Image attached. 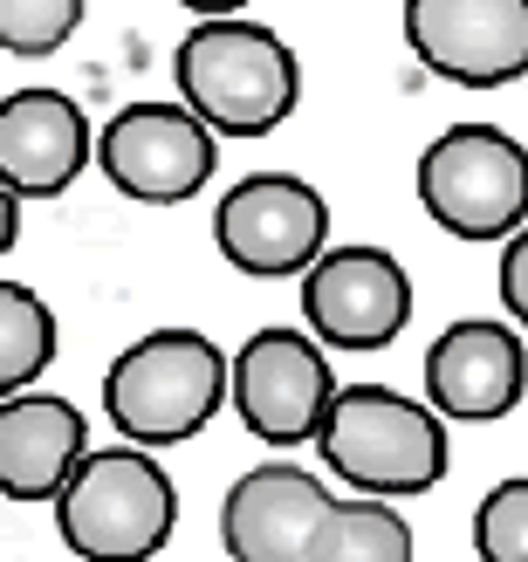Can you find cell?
<instances>
[{"label":"cell","instance_id":"cell-9","mask_svg":"<svg viewBox=\"0 0 528 562\" xmlns=\"http://www.w3.org/2000/svg\"><path fill=\"white\" fill-rule=\"evenodd\" d=\"M302 323L323 350H384L412 323V274L392 247L344 240L302 268Z\"/></svg>","mask_w":528,"mask_h":562},{"label":"cell","instance_id":"cell-21","mask_svg":"<svg viewBox=\"0 0 528 562\" xmlns=\"http://www.w3.org/2000/svg\"><path fill=\"white\" fill-rule=\"evenodd\" d=\"M172 8H186V14L213 21V14H240V8H255V0H172Z\"/></svg>","mask_w":528,"mask_h":562},{"label":"cell","instance_id":"cell-6","mask_svg":"<svg viewBox=\"0 0 528 562\" xmlns=\"http://www.w3.org/2000/svg\"><path fill=\"white\" fill-rule=\"evenodd\" d=\"M97 172L137 206H186L220 172V137L186 103H124L97 131Z\"/></svg>","mask_w":528,"mask_h":562},{"label":"cell","instance_id":"cell-19","mask_svg":"<svg viewBox=\"0 0 528 562\" xmlns=\"http://www.w3.org/2000/svg\"><path fill=\"white\" fill-rule=\"evenodd\" d=\"M494 281H502V308H508V323L528 329V220L502 240V274H494Z\"/></svg>","mask_w":528,"mask_h":562},{"label":"cell","instance_id":"cell-20","mask_svg":"<svg viewBox=\"0 0 528 562\" xmlns=\"http://www.w3.org/2000/svg\"><path fill=\"white\" fill-rule=\"evenodd\" d=\"M14 240H21V200H14L8 186H0V261L14 255Z\"/></svg>","mask_w":528,"mask_h":562},{"label":"cell","instance_id":"cell-1","mask_svg":"<svg viewBox=\"0 0 528 562\" xmlns=\"http://www.w3.org/2000/svg\"><path fill=\"white\" fill-rule=\"evenodd\" d=\"M179 103L213 137H268L295 117L302 103V63L268 21L213 14L192 21L186 42L172 48Z\"/></svg>","mask_w":528,"mask_h":562},{"label":"cell","instance_id":"cell-8","mask_svg":"<svg viewBox=\"0 0 528 562\" xmlns=\"http://www.w3.org/2000/svg\"><path fill=\"white\" fill-rule=\"evenodd\" d=\"M337 398L329 350L302 329H255L227 363V405L261 446H316L323 412Z\"/></svg>","mask_w":528,"mask_h":562},{"label":"cell","instance_id":"cell-2","mask_svg":"<svg viewBox=\"0 0 528 562\" xmlns=\"http://www.w3.org/2000/svg\"><path fill=\"white\" fill-rule=\"evenodd\" d=\"M316 446H323V467L344 487L378 494V501L432 494L453 467L447 418L426 398H405L392 384H337Z\"/></svg>","mask_w":528,"mask_h":562},{"label":"cell","instance_id":"cell-4","mask_svg":"<svg viewBox=\"0 0 528 562\" xmlns=\"http://www.w3.org/2000/svg\"><path fill=\"white\" fill-rule=\"evenodd\" d=\"M55 528L76 562H151L179 528V487L151 446H90L55 494Z\"/></svg>","mask_w":528,"mask_h":562},{"label":"cell","instance_id":"cell-15","mask_svg":"<svg viewBox=\"0 0 528 562\" xmlns=\"http://www.w3.org/2000/svg\"><path fill=\"white\" fill-rule=\"evenodd\" d=\"M310 562H412V521L378 494L329 501L310 536Z\"/></svg>","mask_w":528,"mask_h":562},{"label":"cell","instance_id":"cell-11","mask_svg":"<svg viewBox=\"0 0 528 562\" xmlns=\"http://www.w3.org/2000/svg\"><path fill=\"white\" fill-rule=\"evenodd\" d=\"M528 391V344L502 316H460L432 336L426 350V405L460 426L508 418Z\"/></svg>","mask_w":528,"mask_h":562},{"label":"cell","instance_id":"cell-12","mask_svg":"<svg viewBox=\"0 0 528 562\" xmlns=\"http://www.w3.org/2000/svg\"><path fill=\"white\" fill-rule=\"evenodd\" d=\"M97 165V124L63 90H8L0 97V186L14 200H63Z\"/></svg>","mask_w":528,"mask_h":562},{"label":"cell","instance_id":"cell-17","mask_svg":"<svg viewBox=\"0 0 528 562\" xmlns=\"http://www.w3.org/2000/svg\"><path fill=\"white\" fill-rule=\"evenodd\" d=\"M82 14H90V0H0V48L21 63H48L82 27Z\"/></svg>","mask_w":528,"mask_h":562},{"label":"cell","instance_id":"cell-3","mask_svg":"<svg viewBox=\"0 0 528 562\" xmlns=\"http://www.w3.org/2000/svg\"><path fill=\"white\" fill-rule=\"evenodd\" d=\"M227 350L200 329H151L103 371V418L131 446H186L227 405Z\"/></svg>","mask_w":528,"mask_h":562},{"label":"cell","instance_id":"cell-13","mask_svg":"<svg viewBox=\"0 0 528 562\" xmlns=\"http://www.w3.org/2000/svg\"><path fill=\"white\" fill-rule=\"evenodd\" d=\"M323 473L295 467V460H268L247 467L220 501V549L234 562H310V536L329 508Z\"/></svg>","mask_w":528,"mask_h":562},{"label":"cell","instance_id":"cell-14","mask_svg":"<svg viewBox=\"0 0 528 562\" xmlns=\"http://www.w3.org/2000/svg\"><path fill=\"white\" fill-rule=\"evenodd\" d=\"M82 453H90V418L63 391L27 384L0 398V494L8 501H55Z\"/></svg>","mask_w":528,"mask_h":562},{"label":"cell","instance_id":"cell-7","mask_svg":"<svg viewBox=\"0 0 528 562\" xmlns=\"http://www.w3.org/2000/svg\"><path fill=\"white\" fill-rule=\"evenodd\" d=\"M213 247L234 274L289 281L329 247V200L295 172H247L213 206Z\"/></svg>","mask_w":528,"mask_h":562},{"label":"cell","instance_id":"cell-10","mask_svg":"<svg viewBox=\"0 0 528 562\" xmlns=\"http://www.w3.org/2000/svg\"><path fill=\"white\" fill-rule=\"evenodd\" d=\"M412 55L460 90H508L528 76V0H405Z\"/></svg>","mask_w":528,"mask_h":562},{"label":"cell","instance_id":"cell-5","mask_svg":"<svg viewBox=\"0 0 528 562\" xmlns=\"http://www.w3.org/2000/svg\"><path fill=\"white\" fill-rule=\"evenodd\" d=\"M419 206L453 240H508L528 220V145L502 124H447L419 151Z\"/></svg>","mask_w":528,"mask_h":562},{"label":"cell","instance_id":"cell-18","mask_svg":"<svg viewBox=\"0 0 528 562\" xmlns=\"http://www.w3.org/2000/svg\"><path fill=\"white\" fill-rule=\"evenodd\" d=\"M474 555L481 562H528V473L487 487L474 508Z\"/></svg>","mask_w":528,"mask_h":562},{"label":"cell","instance_id":"cell-16","mask_svg":"<svg viewBox=\"0 0 528 562\" xmlns=\"http://www.w3.org/2000/svg\"><path fill=\"white\" fill-rule=\"evenodd\" d=\"M55 350H63V329H55V308L27 289V281H0V398L27 391Z\"/></svg>","mask_w":528,"mask_h":562}]
</instances>
